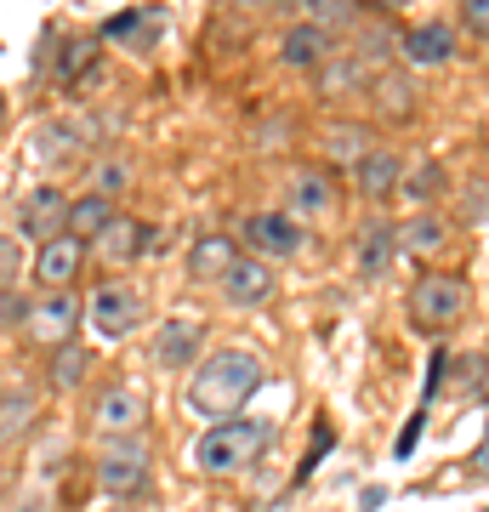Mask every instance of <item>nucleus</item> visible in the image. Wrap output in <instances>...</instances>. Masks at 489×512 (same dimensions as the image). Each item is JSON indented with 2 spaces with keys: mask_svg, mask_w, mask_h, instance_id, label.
<instances>
[{
  "mask_svg": "<svg viewBox=\"0 0 489 512\" xmlns=\"http://www.w3.org/2000/svg\"><path fill=\"white\" fill-rule=\"evenodd\" d=\"M262 359L245 348H222L211 353V359H200V365L188 370V387H182V399H188V410L194 416H205L211 427H222V421H234L239 410H245V399H251L256 387H262Z\"/></svg>",
  "mask_w": 489,
  "mask_h": 512,
  "instance_id": "1",
  "label": "nucleus"
},
{
  "mask_svg": "<svg viewBox=\"0 0 489 512\" xmlns=\"http://www.w3.org/2000/svg\"><path fill=\"white\" fill-rule=\"evenodd\" d=\"M262 444H268V427L251 416H234L222 421V427H205L200 444H194V467H200L205 478H234L245 473L256 456H262Z\"/></svg>",
  "mask_w": 489,
  "mask_h": 512,
  "instance_id": "2",
  "label": "nucleus"
},
{
  "mask_svg": "<svg viewBox=\"0 0 489 512\" xmlns=\"http://www.w3.org/2000/svg\"><path fill=\"white\" fill-rule=\"evenodd\" d=\"M18 325H23V336H29L35 348L57 353V348H69L74 330L86 325V302H80L74 291H40L35 302H23Z\"/></svg>",
  "mask_w": 489,
  "mask_h": 512,
  "instance_id": "3",
  "label": "nucleus"
},
{
  "mask_svg": "<svg viewBox=\"0 0 489 512\" xmlns=\"http://www.w3.org/2000/svg\"><path fill=\"white\" fill-rule=\"evenodd\" d=\"M467 279L450 274V268H433V274L416 279V291H410V319H416V330H427V336H438V330H450L461 313H467Z\"/></svg>",
  "mask_w": 489,
  "mask_h": 512,
  "instance_id": "4",
  "label": "nucleus"
},
{
  "mask_svg": "<svg viewBox=\"0 0 489 512\" xmlns=\"http://www.w3.org/2000/svg\"><path fill=\"white\" fill-rule=\"evenodd\" d=\"M86 325L103 336V342H126L131 330L143 325V291L126 285V279H109L86 296Z\"/></svg>",
  "mask_w": 489,
  "mask_h": 512,
  "instance_id": "5",
  "label": "nucleus"
},
{
  "mask_svg": "<svg viewBox=\"0 0 489 512\" xmlns=\"http://www.w3.org/2000/svg\"><path fill=\"white\" fill-rule=\"evenodd\" d=\"M143 421H148V393H143V387H131V382L103 387L97 404H91V433H97L103 444L137 439V433H143Z\"/></svg>",
  "mask_w": 489,
  "mask_h": 512,
  "instance_id": "6",
  "label": "nucleus"
},
{
  "mask_svg": "<svg viewBox=\"0 0 489 512\" xmlns=\"http://www.w3.org/2000/svg\"><path fill=\"white\" fill-rule=\"evenodd\" d=\"M154 478V456L143 439H114L97 450V490L109 495H143Z\"/></svg>",
  "mask_w": 489,
  "mask_h": 512,
  "instance_id": "7",
  "label": "nucleus"
},
{
  "mask_svg": "<svg viewBox=\"0 0 489 512\" xmlns=\"http://www.w3.org/2000/svg\"><path fill=\"white\" fill-rule=\"evenodd\" d=\"M302 222L290 217V211H251V217L239 222V245H245V256H262V262H273V256H296L302 251Z\"/></svg>",
  "mask_w": 489,
  "mask_h": 512,
  "instance_id": "8",
  "label": "nucleus"
},
{
  "mask_svg": "<svg viewBox=\"0 0 489 512\" xmlns=\"http://www.w3.org/2000/svg\"><path fill=\"white\" fill-rule=\"evenodd\" d=\"M69 194L63 188H29L23 194V205H18V234L23 239H35V245H52V239H63L69 234Z\"/></svg>",
  "mask_w": 489,
  "mask_h": 512,
  "instance_id": "9",
  "label": "nucleus"
},
{
  "mask_svg": "<svg viewBox=\"0 0 489 512\" xmlns=\"http://www.w3.org/2000/svg\"><path fill=\"white\" fill-rule=\"evenodd\" d=\"M86 256H91V245H86V239H74V234L52 239V245H40V251H35L40 291H74V274L86 268Z\"/></svg>",
  "mask_w": 489,
  "mask_h": 512,
  "instance_id": "10",
  "label": "nucleus"
},
{
  "mask_svg": "<svg viewBox=\"0 0 489 512\" xmlns=\"http://www.w3.org/2000/svg\"><path fill=\"white\" fill-rule=\"evenodd\" d=\"M273 285H279V279H273V262L239 251V262L228 268V279H222L217 291H222V302H228V308H262V302L273 296Z\"/></svg>",
  "mask_w": 489,
  "mask_h": 512,
  "instance_id": "11",
  "label": "nucleus"
},
{
  "mask_svg": "<svg viewBox=\"0 0 489 512\" xmlns=\"http://www.w3.org/2000/svg\"><path fill=\"white\" fill-rule=\"evenodd\" d=\"M319 154H325V165H364L376 154V131H370V120H325Z\"/></svg>",
  "mask_w": 489,
  "mask_h": 512,
  "instance_id": "12",
  "label": "nucleus"
},
{
  "mask_svg": "<svg viewBox=\"0 0 489 512\" xmlns=\"http://www.w3.org/2000/svg\"><path fill=\"white\" fill-rule=\"evenodd\" d=\"M285 200H290L285 211L296 222H319V217H330V211H336V183H330L325 165H308V171H296V177H290Z\"/></svg>",
  "mask_w": 489,
  "mask_h": 512,
  "instance_id": "13",
  "label": "nucleus"
},
{
  "mask_svg": "<svg viewBox=\"0 0 489 512\" xmlns=\"http://www.w3.org/2000/svg\"><path fill=\"white\" fill-rule=\"evenodd\" d=\"M200 348H205L200 319H165V325L154 330V359H160V370H194Z\"/></svg>",
  "mask_w": 489,
  "mask_h": 512,
  "instance_id": "14",
  "label": "nucleus"
},
{
  "mask_svg": "<svg viewBox=\"0 0 489 512\" xmlns=\"http://www.w3.org/2000/svg\"><path fill=\"white\" fill-rule=\"evenodd\" d=\"M370 109L387 126H410L416 120V80L404 69H376V80H370Z\"/></svg>",
  "mask_w": 489,
  "mask_h": 512,
  "instance_id": "15",
  "label": "nucleus"
},
{
  "mask_svg": "<svg viewBox=\"0 0 489 512\" xmlns=\"http://www.w3.org/2000/svg\"><path fill=\"white\" fill-rule=\"evenodd\" d=\"M336 57V35H325L319 23H290L285 35H279V63L285 69H319V63H330Z\"/></svg>",
  "mask_w": 489,
  "mask_h": 512,
  "instance_id": "16",
  "label": "nucleus"
},
{
  "mask_svg": "<svg viewBox=\"0 0 489 512\" xmlns=\"http://www.w3.org/2000/svg\"><path fill=\"white\" fill-rule=\"evenodd\" d=\"M313 80H319V97H359V92H370L376 69H370L359 52H342V46H336V57H330V63H319V69H313Z\"/></svg>",
  "mask_w": 489,
  "mask_h": 512,
  "instance_id": "17",
  "label": "nucleus"
},
{
  "mask_svg": "<svg viewBox=\"0 0 489 512\" xmlns=\"http://www.w3.org/2000/svg\"><path fill=\"white\" fill-rule=\"evenodd\" d=\"M399 57L410 63V69H438V63L455 57V29L450 23H416V29H404Z\"/></svg>",
  "mask_w": 489,
  "mask_h": 512,
  "instance_id": "18",
  "label": "nucleus"
},
{
  "mask_svg": "<svg viewBox=\"0 0 489 512\" xmlns=\"http://www.w3.org/2000/svg\"><path fill=\"white\" fill-rule=\"evenodd\" d=\"M234 262H239V245L228 234H200L188 245V279L194 285H222Z\"/></svg>",
  "mask_w": 489,
  "mask_h": 512,
  "instance_id": "19",
  "label": "nucleus"
},
{
  "mask_svg": "<svg viewBox=\"0 0 489 512\" xmlns=\"http://www.w3.org/2000/svg\"><path fill=\"white\" fill-rule=\"evenodd\" d=\"M353 188H359L370 205H381V200H393L404 188V160L393 154V148H376L364 165H353Z\"/></svg>",
  "mask_w": 489,
  "mask_h": 512,
  "instance_id": "20",
  "label": "nucleus"
},
{
  "mask_svg": "<svg viewBox=\"0 0 489 512\" xmlns=\"http://www.w3.org/2000/svg\"><path fill=\"white\" fill-rule=\"evenodd\" d=\"M148 245V228L143 222H131V217H114V228L103 239H91V256L103 262V268H126V262H137Z\"/></svg>",
  "mask_w": 489,
  "mask_h": 512,
  "instance_id": "21",
  "label": "nucleus"
},
{
  "mask_svg": "<svg viewBox=\"0 0 489 512\" xmlns=\"http://www.w3.org/2000/svg\"><path fill=\"white\" fill-rule=\"evenodd\" d=\"M359 274L364 279H381L387 274V262H393V251H399V228L393 222H381V217H364V228H359Z\"/></svg>",
  "mask_w": 489,
  "mask_h": 512,
  "instance_id": "22",
  "label": "nucleus"
},
{
  "mask_svg": "<svg viewBox=\"0 0 489 512\" xmlns=\"http://www.w3.org/2000/svg\"><path fill=\"white\" fill-rule=\"evenodd\" d=\"M97 63H103V40H97V35H74L69 46L57 52L52 80H57V86H80V80H86V74L97 69Z\"/></svg>",
  "mask_w": 489,
  "mask_h": 512,
  "instance_id": "23",
  "label": "nucleus"
},
{
  "mask_svg": "<svg viewBox=\"0 0 489 512\" xmlns=\"http://www.w3.org/2000/svg\"><path fill=\"white\" fill-rule=\"evenodd\" d=\"M450 245V222L438 211H416V217L399 228V251H416V256H438Z\"/></svg>",
  "mask_w": 489,
  "mask_h": 512,
  "instance_id": "24",
  "label": "nucleus"
},
{
  "mask_svg": "<svg viewBox=\"0 0 489 512\" xmlns=\"http://www.w3.org/2000/svg\"><path fill=\"white\" fill-rule=\"evenodd\" d=\"M114 217H120L114 200H103V194H80V200L69 205V234L91 245V239H103L114 228Z\"/></svg>",
  "mask_w": 489,
  "mask_h": 512,
  "instance_id": "25",
  "label": "nucleus"
},
{
  "mask_svg": "<svg viewBox=\"0 0 489 512\" xmlns=\"http://www.w3.org/2000/svg\"><path fill=\"white\" fill-rule=\"evenodd\" d=\"M35 393H6L0 399V444H18L29 427H35Z\"/></svg>",
  "mask_w": 489,
  "mask_h": 512,
  "instance_id": "26",
  "label": "nucleus"
},
{
  "mask_svg": "<svg viewBox=\"0 0 489 512\" xmlns=\"http://www.w3.org/2000/svg\"><path fill=\"white\" fill-rule=\"evenodd\" d=\"M86 370H91V348H80V342H69V348H57L52 353V387L57 393H74V387L86 382Z\"/></svg>",
  "mask_w": 489,
  "mask_h": 512,
  "instance_id": "27",
  "label": "nucleus"
},
{
  "mask_svg": "<svg viewBox=\"0 0 489 512\" xmlns=\"http://www.w3.org/2000/svg\"><path fill=\"white\" fill-rule=\"evenodd\" d=\"M35 154L46 165H63V160H74V154H80V137H74L69 126H57V120H52V126L35 131Z\"/></svg>",
  "mask_w": 489,
  "mask_h": 512,
  "instance_id": "28",
  "label": "nucleus"
},
{
  "mask_svg": "<svg viewBox=\"0 0 489 512\" xmlns=\"http://www.w3.org/2000/svg\"><path fill=\"white\" fill-rule=\"evenodd\" d=\"M131 188V165L126 160H97L86 177V194H103V200H120Z\"/></svg>",
  "mask_w": 489,
  "mask_h": 512,
  "instance_id": "29",
  "label": "nucleus"
},
{
  "mask_svg": "<svg viewBox=\"0 0 489 512\" xmlns=\"http://www.w3.org/2000/svg\"><path fill=\"white\" fill-rule=\"evenodd\" d=\"M404 200L416 205V211H427V205L438 200V194H444V171H438L433 160L427 165H416V171H410V177H404V188H399Z\"/></svg>",
  "mask_w": 489,
  "mask_h": 512,
  "instance_id": "30",
  "label": "nucleus"
},
{
  "mask_svg": "<svg viewBox=\"0 0 489 512\" xmlns=\"http://www.w3.org/2000/svg\"><path fill=\"white\" fill-rule=\"evenodd\" d=\"M308 23H319V29L330 35V29H359L364 12H359V6H347V0H330V6H325V0H313V6H308Z\"/></svg>",
  "mask_w": 489,
  "mask_h": 512,
  "instance_id": "31",
  "label": "nucleus"
},
{
  "mask_svg": "<svg viewBox=\"0 0 489 512\" xmlns=\"http://www.w3.org/2000/svg\"><path fill=\"white\" fill-rule=\"evenodd\" d=\"M399 40H404V35H393L381 18H364V23H359V57H364V63H370V57H376V63H381V57H393L387 46H399Z\"/></svg>",
  "mask_w": 489,
  "mask_h": 512,
  "instance_id": "32",
  "label": "nucleus"
},
{
  "mask_svg": "<svg viewBox=\"0 0 489 512\" xmlns=\"http://www.w3.org/2000/svg\"><path fill=\"white\" fill-rule=\"evenodd\" d=\"M18 268H23V251H18V239L12 234H0V296L18 285Z\"/></svg>",
  "mask_w": 489,
  "mask_h": 512,
  "instance_id": "33",
  "label": "nucleus"
},
{
  "mask_svg": "<svg viewBox=\"0 0 489 512\" xmlns=\"http://www.w3.org/2000/svg\"><path fill=\"white\" fill-rule=\"evenodd\" d=\"M143 35V12H120V18L103 23V40H137Z\"/></svg>",
  "mask_w": 489,
  "mask_h": 512,
  "instance_id": "34",
  "label": "nucleus"
},
{
  "mask_svg": "<svg viewBox=\"0 0 489 512\" xmlns=\"http://www.w3.org/2000/svg\"><path fill=\"white\" fill-rule=\"evenodd\" d=\"M461 23H467L472 35L489 40V0H461Z\"/></svg>",
  "mask_w": 489,
  "mask_h": 512,
  "instance_id": "35",
  "label": "nucleus"
},
{
  "mask_svg": "<svg viewBox=\"0 0 489 512\" xmlns=\"http://www.w3.org/2000/svg\"><path fill=\"white\" fill-rule=\"evenodd\" d=\"M290 137V114H279V120H268V126H256V148H285Z\"/></svg>",
  "mask_w": 489,
  "mask_h": 512,
  "instance_id": "36",
  "label": "nucleus"
},
{
  "mask_svg": "<svg viewBox=\"0 0 489 512\" xmlns=\"http://www.w3.org/2000/svg\"><path fill=\"white\" fill-rule=\"evenodd\" d=\"M472 467H478V473H489V433H484V444H478V456H472Z\"/></svg>",
  "mask_w": 489,
  "mask_h": 512,
  "instance_id": "37",
  "label": "nucleus"
},
{
  "mask_svg": "<svg viewBox=\"0 0 489 512\" xmlns=\"http://www.w3.org/2000/svg\"><path fill=\"white\" fill-rule=\"evenodd\" d=\"M472 387H478V393H484V399H489V359H484V365H478V376H472Z\"/></svg>",
  "mask_w": 489,
  "mask_h": 512,
  "instance_id": "38",
  "label": "nucleus"
},
{
  "mask_svg": "<svg viewBox=\"0 0 489 512\" xmlns=\"http://www.w3.org/2000/svg\"><path fill=\"white\" fill-rule=\"evenodd\" d=\"M0 120H6V97H0Z\"/></svg>",
  "mask_w": 489,
  "mask_h": 512,
  "instance_id": "39",
  "label": "nucleus"
}]
</instances>
